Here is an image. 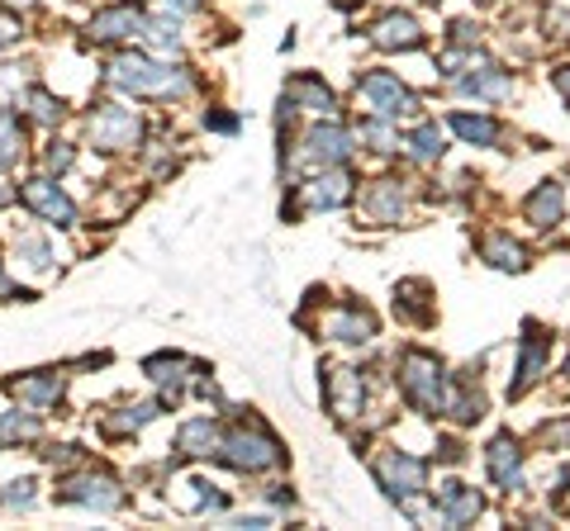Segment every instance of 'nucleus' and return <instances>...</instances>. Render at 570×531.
I'll use <instances>...</instances> for the list:
<instances>
[{"mask_svg":"<svg viewBox=\"0 0 570 531\" xmlns=\"http://www.w3.org/2000/svg\"><path fill=\"white\" fill-rule=\"evenodd\" d=\"M109 86L129 91V95H181L190 86V76L171 62H157V57H142V53H124L109 62Z\"/></svg>","mask_w":570,"mask_h":531,"instance_id":"f257e3e1","label":"nucleus"},{"mask_svg":"<svg viewBox=\"0 0 570 531\" xmlns=\"http://www.w3.org/2000/svg\"><path fill=\"white\" fill-rule=\"evenodd\" d=\"M219 460L229 465V470H243V475H257V470H272L281 465V442L266 432L262 423H238L229 437H219Z\"/></svg>","mask_w":570,"mask_h":531,"instance_id":"f03ea898","label":"nucleus"},{"mask_svg":"<svg viewBox=\"0 0 570 531\" xmlns=\"http://www.w3.org/2000/svg\"><path fill=\"white\" fill-rule=\"evenodd\" d=\"M400 384H404V399H409V404H414L419 413H442L447 375H442L437 357H428V351H409L404 365H400Z\"/></svg>","mask_w":570,"mask_h":531,"instance_id":"7ed1b4c3","label":"nucleus"},{"mask_svg":"<svg viewBox=\"0 0 570 531\" xmlns=\"http://www.w3.org/2000/svg\"><path fill=\"white\" fill-rule=\"evenodd\" d=\"M91 142L101 152H124V148H138V138H142V119L134 115V109H124V105H101V109H91Z\"/></svg>","mask_w":570,"mask_h":531,"instance_id":"20e7f679","label":"nucleus"},{"mask_svg":"<svg viewBox=\"0 0 570 531\" xmlns=\"http://www.w3.org/2000/svg\"><path fill=\"white\" fill-rule=\"evenodd\" d=\"M62 503H82V508H101V512H115L124 508V485L105 470H82V475H67L57 489Z\"/></svg>","mask_w":570,"mask_h":531,"instance_id":"39448f33","label":"nucleus"},{"mask_svg":"<svg viewBox=\"0 0 570 531\" xmlns=\"http://www.w3.org/2000/svg\"><path fill=\"white\" fill-rule=\"evenodd\" d=\"M376 479L386 485L394 503H404V498H414L423 489V460L404 456V450H386V456H376Z\"/></svg>","mask_w":570,"mask_h":531,"instance_id":"423d86ee","label":"nucleus"},{"mask_svg":"<svg viewBox=\"0 0 570 531\" xmlns=\"http://www.w3.org/2000/svg\"><path fill=\"white\" fill-rule=\"evenodd\" d=\"M91 43H124V39H142V10L138 6H109L101 14H91V29H86Z\"/></svg>","mask_w":570,"mask_h":531,"instance_id":"0eeeda50","label":"nucleus"},{"mask_svg":"<svg viewBox=\"0 0 570 531\" xmlns=\"http://www.w3.org/2000/svg\"><path fill=\"white\" fill-rule=\"evenodd\" d=\"M20 195H24V204L34 209L39 219L57 223V229H72V223H76V204H72L67 195H62V190H57L53 181H48V176H34V181H24Z\"/></svg>","mask_w":570,"mask_h":531,"instance_id":"6e6552de","label":"nucleus"},{"mask_svg":"<svg viewBox=\"0 0 570 531\" xmlns=\"http://www.w3.org/2000/svg\"><path fill=\"white\" fill-rule=\"evenodd\" d=\"M347 152H352V138H347V128L319 124V128H309L299 162H305V167H338V162H347Z\"/></svg>","mask_w":570,"mask_h":531,"instance_id":"1a4fd4ad","label":"nucleus"},{"mask_svg":"<svg viewBox=\"0 0 570 531\" xmlns=\"http://www.w3.org/2000/svg\"><path fill=\"white\" fill-rule=\"evenodd\" d=\"M361 95L376 105V115L380 119H400L409 115V109H419L414 105V95H409L400 82H394L390 72H371V76H361Z\"/></svg>","mask_w":570,"mask_h":531,"instance_id":"9d476101","label":"nucleus"},{"mask_svg":"<svg viewBox=\"0 0 570 531\" xmlns=\"http://www.w3.org/2000/svg\"><path fill=\"white\" fill-rule=\"evenodd\" d=\"M14 390V399L20 404H29V408H53L57 399H62V390H67V380L57 375V370H34V375H20L10 384Z\"/></svg>","mask_w":570,"mask_h":531,"instance_id":"9b49d317","label":"nucleus"},{"mask_svg":"<svg viewBox=\"0 0 570 531\" xmlns=\"http://www.w3.org/2000/svg\"><path fill=\"white\" fill-rule=\"evenodd\" d=\"M361 399H367V384H361L357 370H332L328 375V408H332L338 423L361 413Z\"/></svg>","mask_w":570,"mask_h":531,"instance_id":"f8f14e48","label":"nucleus"},{"mask_svg":"<svg viewBox=\"0 0 570 531\" xmlns=\"http://www.w3.org/2000/svg\"><path fill=\"white\" fill-rule=\"evenodd\" d=\"M347 195H352L347 171H324V176H314L309 185H299V204L305 209H338V204H347Z\"/></svg>","mask_w":570,"mask_h":531,"instance_id":"ddd939ff","label":"nucleus"},{"mask_svg":"<svg viewBox=\"0 0 570 531\" xmlns=\"http://www.w3.org/2000/svg\"><path fill=\"white\" fill-rule=\"evenodd\" d=\"M489 479H495L499 489H522V450L514 437H495L489 442Z\"/></svg>","mask_w":570,"mask_h":531,"instance_id":"4468645a","label":"nucleus"},{"mask_svg":"<svg viewBox=\"0 0 570 531\" xmlns=\"http://www.w3.org/2000/svg\"><path fill=\"white\" fill-rule=\"evenodd\" d=\"M324 332L338 337V342H371V337H376V318L367 309H357V304H347V309L324 318Z\"/></svg>","mask_w":570,"mask_h":531,"instance_id":"2eb2a0df","label":"nucleus"},{"mask_svg":"<svg viewBox=\"0 0 570 531\" xmlns=\"http://www.w3.org/2000/svg\"><path fill=\"white\" fill-rule=\"evenodd\" d=\"M542 361H547V337H542V328L537 323H528V337H522V365H518V380L509 384V394L518 399V394H528L532 384H537V375H542Z\"/></svg>","mask_w":570,"mask_h":531,"instance_id":"dca6fc26","label":"nucleus"},{"mask_svg":"<svg viewBox=\"0 0 570 531\" xmlns=\"http://www.w3.org/2000/svg\"><path fill=\"white\" fill-rule=\"evenodd\" d=\"M371 39L380 43V47H400V53H409V47H419L423 43V29L409 20V14H386V20H380L376 29H371Z\"/></svg>","mask_w":570,"mask_h":531,"instance_id":"f3484780","label":"nucleus"},{"mask_svg":"<svg viewBox=\"0 0 570 531\" xmlns=\"http://www.w3.org/2000/svg\"><path fill=\"white\" fill-rule=\"evenodd\" d=\"M177 450L181 456H214L219 450V423H210V417H190V423L177 432Z\"/></svg>","mask_w":570,"mask_h":531,"instance_id":"a211bd4d","label":"nucleus"},{"mask_svg":"<svg viewBox=\"0 0 570 531\" xmlns=\"http://www.w3.org/2000/svg\"><path fill=\"white\" fill-rule=\"evenodd\" d=\"M442 508H437V518L442 522H452V527H462V522H475V512H481V493L466 489V485H442Z\"/></svg>","mask_w":570,"mask_h":531,"instance_id":"6ab92c4d","label":"nucleus"},{"mask_svg":"<svg viewBox=\"0 0 570 531\" xmlns=\"http://www.w3.org/2000/svg\"><path fill=\"white\" fill-rule=\"evenodd\" d=\"M39 437H43L39 413H20V408L0 413V446H20V442H39Z\"/></svg>","mask_w":570,"mask_h":531,"instance_id":"aec40b11","label":"nucleus"},{"mask_svg":"<svg viewBox=\"0 0 570 531\" xmlns=\"http://www.w3.org/2000/svg\"><path fill=\"white\" fill-rule=\"evenodd\" d=\"M462 91H466V95H485V100H504V95H514V76L499 72V67H485V72L466 76Z\"/></svg>","mask_w":570,"mask_h":531,"instance_id":"412c9836","label":"nucleus"},{"mask_svg":"<svg viewBox=\"0 0 570 531\" xmlns=\"http://www.w3.org/2000/svg\"><path fill=\"white\" fill-rule=\"evenodd\" d=\"M285 105H305V109H332V91L324 82H314V76H295L291 86H285Z\"/></svg>","mask_w":570,"mask_h":531,"instance_id":"4be33fe9","label":"nucleus"},{"mask_svg":"<svg viewBox=\"0 0 570 531\" xmlns=\"http://www.w3.org/2000/svg\"><path fill=\"white\" fill-rule=\"evenodd\" d=\"M528 219L537 229H551V223H561V185H537L532 200H528Z\"/></svg>","mask_w":570,"mask_h":531,"instance_id":"5701e85b","label":"nucleus"},{"mask_svg":"<svg viewBox=\"0 0 570 531\" xmlns=\"http://www.w3.org/2000/svg\"><path fill=\"white\" fill-rule=\"evenodd\" d=\"M367 209L380 219V223H400V214H404V195H400V185L394 181H380L371 195H367Z\"/></svg>","mask_w":570,"mask_h":531,"instance_id":"b1692460","label":"nucleus"},{"mask_svg":"<svg viewBox=\"0 0 570 531\" xmlns=\"http://www.w3.org/2000/svg\"><path fill=\"white\" fill-rule=\"evenodd\" d=\"M20 157H24V128H20V119H14L10 109H0V171L14 167Z\"/></svg>","mask_w":570,"mask_h":531,"instance_id":"393cba45","label":"nucleus"},{"mask_svg":"<svg viewBox=\"0 0 570 531\" xmlns=\"http://www.w3.org/2000/svg\"><path fill=\"white\" fill-rule=\"evenodd\" d=\"M14 266H24L29 276H39V270L53 266V247H48L43 237H20V243H14Z\"/></svg>","mask_w":570,"mask_h":531,"instance_id":"a878e982","label":"nucleus"},{"mask_svg":"<svg viewBox=\"0 0 570 531\" xmlns=\"http://www.w3.org/2000/svg\"><path fill=\"white\" fill-rule=\"evenodd\" d=\"M20 105L29 109V119H39V124H62V100L57 95H48L43 86H29L20 95Z\"/></svg>","mask_w":570,"mask_h":531,"instance_id":"bb28decb","label":"nucleus"},{"mask_svg":"<svg viewBox=\"0 0 570 531\" xmlns=\"http://www.w3.org/2000/svg\"><path fill=\"white\" fill-rule=\"evenodd\" d=\"M481 256H485L489 266H499V270H522V266H528V262H522V247L509 243V237H485Z\"/></svg>","mask_w":570,"mask_h":531,"instance_id":"cd10ccee","label":"nucleus"},{"mask_svg":"<svg viewBox=\"0 0 570 531\" xmlns=\"http://www.w3.org/2000/svg\"><path fill=\"white\" fill-rule=\"evenodd\" d=\"M452 128H456V134H462L466 142H481V148L499 142V124L485 119V115H452Z\"/></svg>","mask_w":570,"mask_h":531,"instance_id":"c85d7f7f","label":"nucleus"},{"mask_svg":"<svg viewBox=\"0 0 570 531\" xmlns=\"http://www.w3.org/2000/svg\"><path fill=\"white\" fill-rule=\"evenodd\" d=\"M157 417V404H134V408H119V417H105V432L109 437H129V432L148 427Z\"/></svg>","mask_w":570,"mask_h":531,"instance_id":"c756f323","label":"nucleus"},{"mask_svg":"<svg viewBox=\"0 0 570 531\" xmlns=\"http://www.w3.org/2000/svg\"><path fill=\"white\" fill-rule=\"evenodd\" d=\"M409 152H414L419 162H437V157H442V134H437L433 124H423L419 134L409 138Z\"/></svg>","mask_w":570,"mask_h":531,"instance_id":"7c9ffc66","label":"nucleus"},{"mask_svg":"<svg viewBox=\"0 0 570 531\" xmlns=\"http://www.w3.org/2000/svg\"><path fill=\"white\" fill-rule=\"evenodd\" d=\"M29 91V67H0V100H14L20 105V95Z\"/></svg>","mask_w":570,"mask_h":531,"instance_id":"2f4dec72","label":"nucleus"},{"mask_svg":"<svg viewBox=\"0 0 570 531\" xmlns=\"http://www.w3.org/2000/svg\"><path fill=\"white\" fill-rule=\"evenodd\" d=\"M0 503H6V508H29V503H34V479H14V485L0 493Z\"/></svg>","mask_w":570,"mask_h":531,"instance_id":"473e14b6","label":"nucleus"},{"mask_svg":"<svg viewBox=\"0 0 570 531\" xmlns=\"http://www.w3.org/2000/svg\"><path fill=\"white\" fill-rule=\"evenodd\" d=\"M361 138H367V142H376L380 152H390V148H394V134H390V124H386V119H371V124H361Z\"/></svg>","mask_w":570,"mask_h":531,"instance_id":"72a5a7b5","label":"nucleus"},{"mask_svg":"<svg viewBox=\"0 0 570 531\" xmlns=\"http://www.w3.org/2000/svg\"><path fill=\"white\" fill-rule=\"evenodd\" d=\"M43 167H48V171H67V167H72V148H67V142H53V148H48V157H43Z\"/></svg>","mask_w":570,"mask_h":531,"instance_id":"f704fd0d","label":"nucleus"},{"mask_svg":"<svg viewBox=\"0 0 570 531\" xmlns=\"http://www.w3.org/2000/svg\"><path fill=\"white\" fill-rule=\"evenodd\" d=\"M14 39H20V14H14V10H0V47H10Z\"/></svg>","mask_w":570,"mask_h":531,"instance_id":"c9c22d12","label":"nucleus"},{"mask_svg":"<svg viewBox=\"0 0 570 531\" xmlns=\"http://www.w3.org/2000/svg\"><path fill=\"white\" fill-rule=\"evenodd\" d=\"M204 128H219V134H233L238 119H233V115H204Z\"/></svg>","mask_w":570,"mask_h":531,"instance_id":"e433bc0d","label":"nucleus"},{"mask_svg":"<svg viewBox=\"0 0 570 531\" xmlns=\"http://www.w3.org/2000/svg\"><path fill=\"white\" fill-rule=\"evenodd\" d=\"M0 6H6V10H34L39 0H0Z\"/></svg>","mask_w":570,"mask_h":531,"instance_id":"4c0bfd02","label":"nucleus"},{"mask_svg":"<svg viewBox=\"0 0 570 531\" xmlns=\"http://www.w3.org/2000/svg\"><path fill=\"white\" fill-rule=\"evenodd\" d=\"M167 6H171V10H196L200 0H167Z\"/></svg>","mask_w":570,"mask_h":531,"instance_id":"58836bf2","label":"nucleus"},{"mask_svg":"<svg viewBox=\"0 0 570 531\" xmlns=\"http://www.w3.org/2000/svg\"><path fill=\"white\" fill-rule=\"evenodd\" d=\"M10 200H14V190H10V185H6V181H0V209H6V204H10Z\"/></svg>","mask_w":570,"mask_h":531,"instance_id":"ea45409f","label":"nucleus"},{"mask_svg":"<svg viewBox=\"0 0 570 531\" xmlns=\"http://www.w3.org/2000/svg\"><path fill=\"white\" fill-rule=\"evenodd\" d=\"M557 86H561L566 95H570V67H566V72H557Z\"/></svg>","mask_w":570,"mask_h":531,"instance_id":"a19ab883","label":"nucleus"},{"mask_svg":"<svg viewBox=\"0 0 570 531\" xmlns=\"http://www.w3.org/2000/svg\"><path fill=\"white\" fill-rule=\"evenodd\" d=\"M338 6H357V0H338Z\"/></svg>","mask_w":570,"mask_h":531,"instance_id":"79ce46f5","label":"nucleus"},{"mask_svg":"<svg viewBox=\"0 0 570 531\" xmlns=\"http://www.w3.org/2000/svg\"><path fill=\"white\" fill-rule=\"evenodd\" d=\"M566 375H570V365H566Z\"/></svg>","mask_w":570,"mask_h":531,"instance_id":"37998d69","label":"nucleus"}]
</instances>
